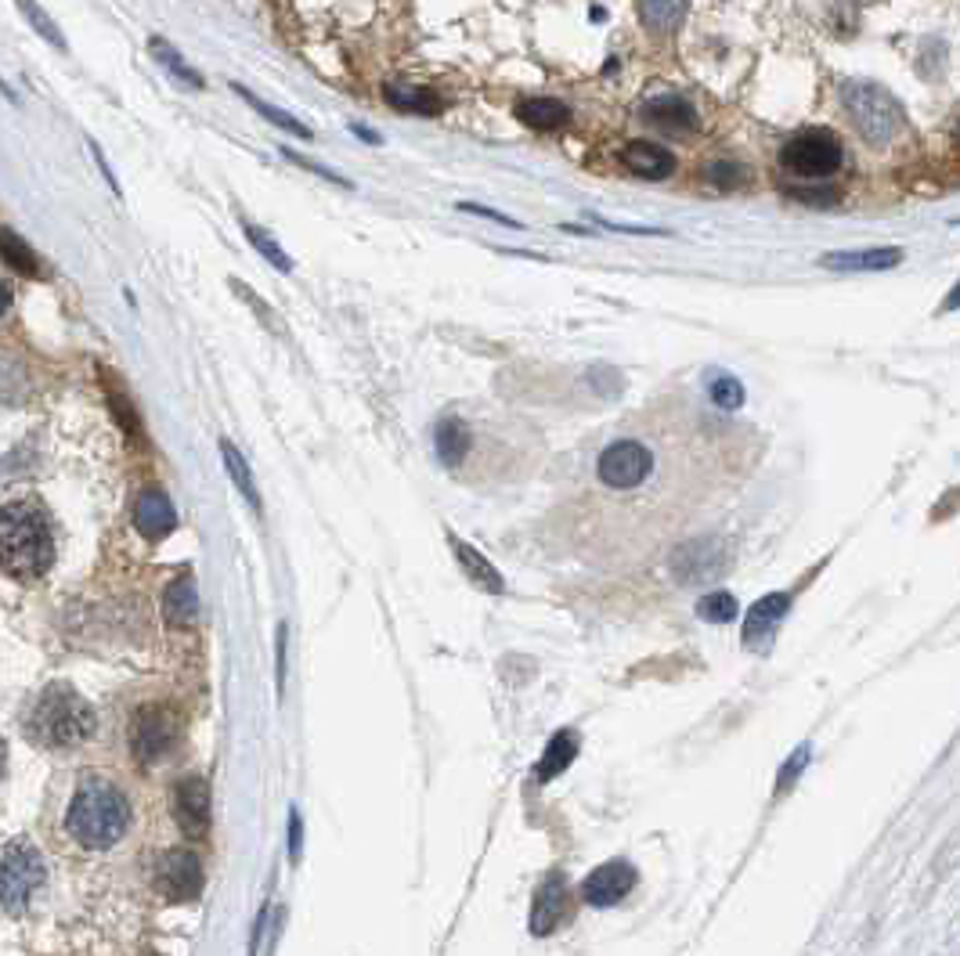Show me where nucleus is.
<instances>
[{"instance_id": "16", "label": "nucleus", "mask_w": 960, "mask_h": 956, "mask_svg": "<svg viewBox=\"0 0 960 956\" xmlns=\"http://www.w3.org/2000/svg\"><path fill=\"white\" fill-rule=\"evenodd\" d=\"M625 167L636 177H647V181H665V177L676 174V156L668 153L665 145L654 141H633L625 148Z\"/></svg>"}, {"instance_id": "38", "label": "nucleus", "mask_w": 960, "mask_h": 956, "mask_svg": "<svg viewBox=\"0 0 960 956\" xmlns=\"http://www.w3.org/2000/svg\"><path fill=\"white\" fill-rule=\"evenodd\" d=\"M805 755H808V750L802 747L799 755H794V761H787V765H784V773H780V790H787V787H791V776H799V773H802Z\"/></svg>"}, {"instance_id": "14", "label": "nucleus", "mask_w": 960, "mask_h": 956, "mask_svg": "<svg viewBox=\"0 0 960 956\" xmlns=\"http://www.w3.org/2000/svg\"><path fill=\"white\" fill-rule=\"evenodd\" d=\"M134 524H137V530H142L148 542H159V538H167L170 530L177 527V513H174L170 498L163 495V491L153 487V491H145V495L137 498V505H134Z\"/></svg>"}, {"instance_id": "18", "label": "nucleus", "mask_w": 960, "mask_h": 956, "mask_svg": "<svg viewBox=\"0 0 960 956\" xmlns=\"http://www.w3.org/2000/svg\"><path fill=\"white\" fill-rule=\"evenodd\" d=\"M787 607H791V599H787V596H765V599H759V603L751 607L748 621H744V643H748V647H762V643H770L773 628H776L780 621H784Z\"/></svg>"}, {"instance_id": "29", "label": "nucleus", "mask_w": 960, "mask_h": 956, "mask_svg": "<svg viewBox=\"0 0 960 956\" xmlns=\"http://www.w3.org/2000/svg\"><path fill=\"white\" fill-rule=\"evenodd\" d=\"M148 48H153V54H156V62H163L167 65V70L177 76V80H185L188 87H202V76L196 73V70H188V65L181 62V54H177L167 40H159V36H153L148 40Z\"/></svg>"}, {"instance_id": "12", "label": "nucleus", "mask_w": 960, "mask_h": 956, "mask_svg": "<svg viewBox=\"0 0 960 956\" xmlns=\"http://www.w3.org/2000/svg\"><path fill=\"white\" fill-rule=\"evenodd\" d=\"M174 812L177 823L188 838H202L210 830V787L199 776H188V780L177 784L174 790Z\"/></svg>"}, {"instance_id": "10", "label": "nucleus", "mask_w": 960, "mask_h": 956, "mask_svg": "<svg viewBox=\"0 0 960 956\" xmlns=\"http://www.w3.org/2000/svg\"><path fill=\"white\" fill-rule=\"evenodd\" d=\"M174 736H177V722L167 707H142L131 729L134 755L142 761H159L174 747Z\"/></svg>"}, {"instance_id": "37", "label": "nucleus", "mask_w": 960, "mask_h": 956, "mask_svg": "<svg viewBox=\"0 0 960 956\" xmlns=\"http://www.w3.org/2000/svg\"><path fill=\"white\" fill-rule=\"evenodd\" d=\"M462 213H477V217H488V221H499V224H505V228H520L513 217H505V213H499V210H488V207H473V202H462L459 207Z\"/></svg>"}, {"instance_id": "7", "label": "nucleus", "mask_w": 960, "mask_h": 956, "mask_svg": "<svg viewBox=\"0 0 960 956\" xmlns=\"http://www.w3.org/2000/svg\"><path fill=\"white\" fill-rule=\"evenodd\" d=\"M654 473V452L643 441H614L611 448H603V455L596 462V476L603 487L611 491H636L639 484H647Z\"/></svg>"}, {"instance_id": "27", "label": "nucleus", "mask_w": 960, "mask_h": 956, "mask_svg": "<svg viewBox=\"0 0 960 956\" xmlns=\"http://www.w3.org/2000/svg\"><path fill=\"white\" fill-rule=\"evenodd\" d=\"M686 11V0H639V15L654 33H671Z\"/></svg>"}, {"instance_id": "26", "label": "nucleus", "mask_w": 960, "mask_h": 956, "mask_svg": "<svg viewBox=\"0 0 960 956\" xmlns=\"http://www.w3.org/2000/svg\"><path fill=\"white\" fill-rule=\"evenodd\" d=\"M0 261H4L8 267H15L19 275H25V279L40 275V261H36V253H33L30 245H25L11 228H0Z\"/></svg>"}, {"instance_id": "24", "label": "nucleus", "mask_w": 960, "mask_h": 956, "mask_svg": "<svg viewBox=\"0 0 960 956\" xmlns=\"http://www.w3.org/2000/svg\"><path fill=\"white\" fill-rule=\"evenodd\" d=\"M574 755H578V736H574V733H556L553 740H549L542 761H539V773H534V776H539V784L553 780V776L564 773Z\"/></svg>"}, {"instance_id": "35", "label": "nucleus", "mask_w": 960, "mask_h": 956, "mask_svg": "<svg viewBox=\"0 0 960 956\" xmlns=\"http://www.w3.org/2000/svg\"><path fill=\"white\" fill-rule=\"evenodd\" d=\"M708 181L716 185L719 191H730V188L748 181V170L740 167V162H711V167H708Z\"/></svg>"}, {"instance_id": "41", "label": "nucleus", "mask_w": 960, "mask_h": 956, "mask_svg": "<svg viewBox=\"0 0 960 956\" xmlns=\"http://www.w3.org/2000/svg\"><path fill=\"white\" fill-rule=\"evenodd\" d=\"M0 773H4V740H0Z\"/></svg>"}, {"instance_id": "28", "label": "nucleus", "mask_w": 960, "mask_h": 956, "mask_svg": "<svg viewBox=\"0 0 960 956\" xmlns=\"http://www.w3.org/2000/svg\"><path fill=\"white\" fill-rule=\"evenodd\" d=\"M221 455H225V466L231 473V481H236V487L242 491V498L253 505V509H260V495H257V484H253V473L250 466H246V459L239 455V448L231 441H221Z\"/></svg>"}, {"instance_id": "25", "label": "nucleus", "mask_w": 960, "mask_h": 956, "mask_svg": "<svg viewBox=\"0 0 960 956\" xmlns=\"http://www.w3.org/2000/svg\"><path fill=\"white\" fill-rule=\"evenodd\" d=\"M30 398V372L19 358L0 350V405H22Z\"/></svg>"}, {"instance_id": "23", "label": "nucleus", "mask_w": 960, "mask_h": 956, "mask_svg": "<svg viewBox=\"0 0 960 956\" xmlns=\"http://www.w3.org/2000/svg\"><path fill=\"white\" fill-rule=\"evenodd\" d=\"M163 613H167L170 624H191L199 613V592H196V581L181 574V578L170 581L167 596H163Z\"/></svg>"}, {"instance_id": "13", "label": "nucleus", "mask_w": 960, "mask_h": 956, "mask_svg": "<svg viewBox=\"0 0 960 956\" xmlns=\"http://www.w3.org/2000/svg\"><path fill=\"white\" fill-rule=\"evenodd\" d=\"M643 119L657 127L668 138H682V134H693L697 130V113L690 102L676 98V94H665V98H654L647 108H643Z\"/></svg>"}, {"instance_id": "6", "label": "nucleus", "mask_w": 960, "mask_h": 956, "mask_svg": "<svg viewBox=\"0 0 960 956\" xmlns=\"http://www.w3.org/2000/svg\"><path fill=\"white\" fill-rule=\"evenodd\" d=\"M48 878L44 855L36 852L30 841H11L4 855H0V910L4 913H22L30 906V899Z\"/></svg>"}, {"instance_id": "3", "label": "nucleus", "mask_w": 960, "mask_h": 956, "mask_svg": "<svg viewBox=\"0 0 960 956\" xmlns=\"http://www.w3.org/2000/svg\"><path fill=\"white\" fill-rule=\"evenodd\" d=\"M94 726H98V718H94L91 704L76 690L62 686V682H54V686L40 693L30 718H25L30 740L44 747H76L91 740Z\"/></svg>"}, {"instance_id": "11", "label": "nucleus", "mask_w": 960, "mask_h": 956, "mask_svg": "<svg viewBox=\"0 0 960 956\" xmlns=\"http://www.w3.org/2000/svg\"><path fill=\"white\" fill-rule=\"evenodd\" d=\"M636 887V870L622 863V859H611V863L596 866L582 884V899L588 906H617L622 899Z\"/></svg>"}, {"instance_id": "30", "label": "nucleus", "mask_w": 960, "mask_h": 956, "mask_svg": "<svg viewBox=\"0 0 960 956\" xmlns=\"http://www.w3.org/2000/svg\"><path fill=\"white\" fill-rule=\"evenodd\" d=\"M236 94H242V98H246V102H250V105H253V108H257V113H260V116H264V119H271V123H274V127L290 130V134H296V138H311V130L304 127V123H300V119H293V116H285V113H282V108H274V105H268V102H260V98H257V94H250V91H246V87H239V84H236Z\"/></svg>"}, {"instance_id": "39", "label": "nucleus", "mask_w": 960, "mask_h": 956, "mask_svg": "<svg viewBox=\"0 0 960 956\" xmlns=\"http://www.w3.org/2000/svg\"><path fill=\"white\" fill-rule=\"evenodd\" d=\"M290 855H293V863L300 859V816L296 812L290 819Z\"/></svg>"}, {"instance_id": "20", "label": "nucleus", "mask_w": 960, "mask_h": 956, "mask_svg": "<svg viewBox=\"0 0 960 956\" xmlns=\"http://www.w3.org/2000/svg\"><path fill=\"white\" fill-rule=\"evenodd\" d=\"M516 119L539 134H553L571 123V108L556 98H524L516 102Z\"/></svg>"}, {"instance_id": "17", "label": "nucleus", "mask_w": 960, "mask_h": 956, "mask_svg": "<svg viewBox=\"0 0 960 956\" xmlns=\"http://www.w3.org/2000/svg\"><path fill=\"white\" fill-rule=\"evenodd\" d=\"M383 98H387L397 113H408V116H441V94L430 91V87H419V84H405V80H394V84L383 87Z\"/></svg>"}, {"instance_id": "33", "label": "nucleus", "mask_w": 960, "mask_h": 956, "mask_svg": "<svg viewBox=\"0 0 960 956\" xmlns=\"http://www.w3.org/2000/svg\"><path fill=\"white\" fill-rule=\"evenodd\" d=\"M697 613H701L705 621H716V624H726L737 618V599L730 592H708L701 603H697Z\"/></svg>"}, {"instance_id": "19", "label": "nucleus", "mask_w": 960, "mask_h": 956, "mask_svg": "<svg viewBox=\"0 0 960 956\" xmlns=\"http://www.w3.org/2000/svg\"><path fill=\"white\" fill-rule=\"evenodd\" d=\"M902 261L899 245H885V250H859V253H827L820 256V267L827 271H888Z\"/></svg>"}, {"instance_id": "2", "label": "nucleus", "mask_w": 960, "mask_h": 956, "mask_svg": "<svg viewBox=\"0 0 960 956\" xmlns=\"http://www.w3.org/2000/svg\"><path fill=\"white\" fill-rule=\"evenodd\" d=\"M69 834L84 849H113L131 827V801L108 780H84L69 805Z\"/></svg>"}, {"instance_id": "1", "label": "nucleus", "mask_w": 960, "mask_h": 956, "mask_svg": "<svg viewBox=\"0 0 960 956\" xmlns=\"http://www.w3.org/2000/svg\"><path fill=\"white\" fill-rule=\"evenodd\" d=\"M54 564V530L44 505L19 498L0 505V570L15 581L44 578Z\"/></svg>"}, {"instance_id": "36", "label": "nucleus", "mask_w": 960, "mask_h": 956, "mask_svg": "<svg viewBox=\"0 0 960 956\" xmlns=\"http://www.w3.org/2000/svg\"><path fill=\"white\" fill-rule=\"evenodd\" d=\"M108 401H113L116 416L123 419V427H127V433H134V437H137V416H134V408L127 405V398H123V393H116L113 387H108Z\"/></svg>"}, {"instance_id": "31", "label": "nucleus", "mask_w": 960, "mask_h": 956, "mask_svg": "<svg viewBox=\"0 0 960 956\" xmlns=\"http://www.w3.org/2000/svg\"><path fill=\"white\" fill-rule=\"evenodd\" d=\"M15 4H19V11H22V15H25V22H30V25H33V30H36L40 36H44V40H48V44H51V48H59V51H65V36H62L59 30H54V22H51V15H48V11H44V8H40V4H36V0H15Z\"/></svg>"}, {"instance_id": "9", "label": "nucleus", "mask_w": 960, "mask_h": 956, "mask_svg": "<svg viewBox=\"0 0 960 956\" xmlns=\"http://www.w3.org/2000/svg\"><path fill=\"white\" fill-rule=\"evenodd\" d=\"M726 567H730V556L716 538H697L676 549V578L682 585H708L722 578Z\"/></svg>"}, {"instance_id": "34", "label": "nucleus", "mask_w": 960, "mask_h": 956, "mask_svg": "<svg viewBox=\"0 0 960 956\" xmlns=\"http://www.w3.org/2000/svg\"><path fill=\"white\" fill-rule=\"evenodd\" d=\"M708 393H711V401L722 408V412H737V408L744 405V387H740V379H733V376H716V379H711Z\"/></svg>"}, {"instance_id": "8", "label": "nucleus", "mask_w": 960, "mask_h": 956, "mask_svg": "<svg viewBox=\"0 0 960 956\" xmlns=\"http://www.w3.org/2000/svg\"><path fill=\"white\" fill-rule=\"evenodd\" d=\"M156 887L170 899V903H191V899H199L202 866H199L196 852L174 849V852L163 855L159 866H156Z\"/></svg>"}, {"instance_id": "15", "label": "nucleus", "mask_w": 960, "mask_h": 956, "mask_svg": "<svg viewBox=\"0 0 960 956\" xmlns=\"http://www.w3.org/2000/svg\"><path fill=\"white\" fill-rule=\"evenodd\" d=\"M564 903H567V884L560 873H549L545 884L534 895V913H531V932L549 935L553 927L564 921Z\"/></svg>"}, {"instance_id": "40", "label": "nucleus", "mask_w": 960, "mask_h": 956, "mask_svg": "<svg viewBox=\"0 0 960 956\" xmlns=\"http://www.w3.org/2000/svg\"><path fill=\"white\" fill-rule=\"evenodd\" d=\"M11 300H15V296H11V285H8V282H0V314H8Z\"/></svg>"}, {"instance_id": "22", "label": "nucleus", "mask_w": 960, "mask_h": 956, "mask_svg": "<svg viewBox=\"0 0 960 956\" xmlns=\"http://www.w3.org/2000/svg\"><path fill=\"white\" fill-rule=\"evenodd\" d=\"M434 448L445 466H462V459L470 455V448H473V433L466 430V422L459 419H441L434 430Z\"/></svg>"}, {"instance_id": "4", "label": "nucleus", "mask_w": 960, "mask_h": 956, "mask_svg": "<svg viewBox=\"0 0 960 956\" xmlns=\"http://www.w3.org/2000/svg\"><path fill=\"white\" fill-rule=\"evenodd\" d=\"M842 105H845L848 119H853V127L859 130V138L874 148L888 145L891 138H896V130L902 127L899 102L877 84L848 80V84H842Z\"/></svg>"}, {"instance_id": "5", "label": "nucleus", "mask_w": 960, "mask_h": 956, "mask_svg": "<svg viewBox=\"0 0 960 956\" xmlns=\"http://www.w3.org/2000/svg\"><path fill=\"white\" fill-rule=\"evenodd\" d=\"M845 162V145L838 141L834 130L823 127H808L799 130L787 145L780 148V167L791 177H802V181H823V177H834Z\"/></svg>"}, {"instance_id": "21", "label": "nucleus", "mask_w": 960, "mask_h": 956, "mask_svg": "<svg viewBox=\"0 0 960 956\" xmlns=\"http://www.w3.org/2000/svg\"><path fill=\"white\" fill-rule=\"evenodd\" d=\"M448 542H451V549H456V559H459V567H462L466 578H470L473 585H480V589H484V592H495V596L505 592L502 574L488 564L484 553H477L473 545H466V542L456 538V535H448Z\"/></svg>"}, {"instance_id": "32", "label": "nucleus", "mask_w": 960, "mask_h": 956, "mask_svg": "<svg viewBox=\"0 0 960 956\" xmlns=\"http://www.w3.org/2000/svg\"><path fill=\"white\" fill-rule=\"evenodd\" d=\"M242 231H246V239H250L257 250L264 253V261H271L279 271H293V261L285 256V250L271 235H264V231H260L257 224H250V221H242Z\"/></svg>"}]
</instances>
